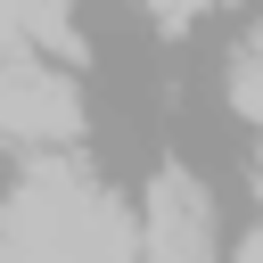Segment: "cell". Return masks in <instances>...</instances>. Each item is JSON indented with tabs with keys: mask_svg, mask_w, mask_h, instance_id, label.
Instances as JSON below:
<instances>
[{
	"mask_svg": "<svg viewBox=\"0 0 263 263\" xmlns=\"http://www.w3.org/2000/svg\"><path fill=\"white\" fill-rule=\"evenodd\" d=\"M238 263H263V230H247V247H238Z\"/></svg>",
	"mask_w": 263,
	"mask_h": 263,
	"instance_id": "cell-5",
	"label": "cell"
},
{
	"mask_svg": "<svg viewBox=\"0 0 263 263\" xmlns=\"http://www.w3.org/2000/svg\"><path fill=\"white\" fill-rule=\"evenodd\" d=\"M16 8V25H25V41H33V58H82V33H74V16H66V0H8Z\"/></svg>",
	"mask_w": 263,
	"mask_h": 263,
	"instance_id": "cell-3",
	"label": "cell"
},
{
	"mask_svg": "<svg viewBox=\"0 0 263 263\" xmlns=\"http://www.w3.org/2000/svg\"><path fill=\"white\" fill-rule=\"evenodd\" d=\"M140 8H148V16L164 25V33H181V25H189V16L205 8V0H140Z\"/></svg>",
	"mask_w": 263,
	"mask_h": 263,
	"instance_id": "cell-4",
	"label": "cell"
},
{
	"mask_svg": "<svg viewBox=\"0 0 263 263\" xmlns=\"http://www.w3.org/2000/svg\"><path fill=\"white\" fill-rule=\"evenodd\" d=\"M0 140H25V148H74L82 140V90L49 66H25V74H0Z\"/></svg>",
	"mask_w": 263,
	"mask_h": 263,
	"instance_id": "cell-2",
	"label": "cell"
},
{
	"mask_svg": "<svg viewBox=\"0 0 263 263\" xmlns=\"http://www.w3.org/2000/svg\"><path fill=\"white\" fill-rule=\"evenodd\" d=\"M140 263H214V214H205V189L164 164L148 181V205H140Z\"/></svg>",
	"mask_w": 263,
	"mask_h": 263,
	"instance_id": "cell-1",
	"label": "cell"
}]
</instances>
